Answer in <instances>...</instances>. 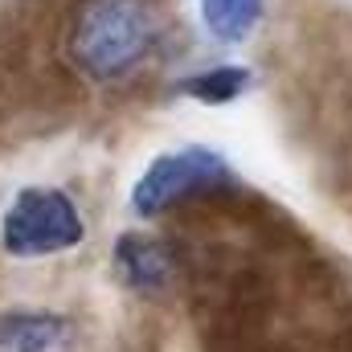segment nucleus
Here are the masks:
<instances>
[{
	"label": "nucleus",
	"instance_id": "f03ea898",
	"mask_svg": "<svg viewBox=\"0 0 352 352\" xmlns=\"http://www.w3.org/2000/svg\"><path fill=\"white\" fill-rule=\"evenodd\" d=\"M87 242V217L66 188L25 184L0 217V246L12 258H50Z\"/></svg>",
	"mask_w": 352,
	"mask_h": 352
},
{
	"label": "nucleus",
	"instance_id": "7ed1b4c3",
	"mask_svg": "<svg viewBox=\"0 0 352 352\" xmlns=\"http://www.w3.org/2000/svg\"><path fill=\"white\" fill-rule=\"evenodd\" d=\"M234 188V173L226 164L221 152L213 148H176L156 156L140 180L131 184V213L135 217H164L188 201H205V197H217Z\"/></svg>",
	"mask_w": 352,
	"mask_h": 352
},
{
	"label": "nucleus",
	"instance_id": "39448f33",
	"mask_svg": "<svg viewBox=\"0 0 352 352\" xmlns=\"http://www.w3.org/2000/svg\"><path fill=\"white\" fill-rule=\"evenodd\" d=\"M70 320L58 311H4L0 316V352H66Z\"/></svg>",
	"mask_w": 352,
	"mask_h": 352
},
{
	"label": "nucleus",
	"instance_id": "f257e3e1",
	"mask_svg": "<svg viewBox=\"0 0 352 352\" xmlns=\"http://www.w3.org/2000/svg\"><path fill=\"white\" fill-rule=\"evenodd\" d=\"M164 37V0H78L66 25V58L87 82L119 87L156 62Z\"/></svg>",
	"mask_w": 352,
	"mask_h": 352
},
{
	"label": "nucleus",
	"instance_id": "0eeeda50",
	"mask_svg": "<svg viewBox=\"0 0 352 352\" xmlns=\"http://www.w3.org/2000/svg\"><path fill=\"white\" fill-rule=\"evenodd\" d=\"M254 82V74L246 70V66H238V62H226V66H213V70H197V74H188L180 90L188 94V98H197V102H209V107H221V102H234V98H242L246 90Z\"/></svg>",
	"mask_w": 352,
	"mask_h": 352
},
{
	"label": "nucleus",
	"instance_id": "20e7f679",
	"mask_svg": "<svg viewBox=\"0 0 352 352\" xmlns=\"http://www.w3.org/2000/svg\"><path fill=\"white\" fill-rule=\"evenodd\" d=\"M115 270L135 295H164L184 274L180 246L156 234H123L115 242Z\"/></svg>",
	"mask_w": 352,
	"mask_h": 352
},
{
	"label": "nucleus",
	"instance_id": "423d86ee",
	"mask_svg": "<svg viewBox=\"0 0 352 352\" xmlns=\"http://www.w3.org/2000/svg\"><path fill=\"white\" fill-rule=\"evenodd\" d=\"M201 8V25L213 41L221 45H242L250 41V33L263 21L266 0H197Z\"/></svg>",
	"mask_w": 352,
	"mask_h": 352
}]
</instances>
